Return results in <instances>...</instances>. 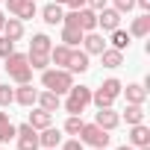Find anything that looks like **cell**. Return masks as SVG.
<instances>
[{
	"instance_id": "obj_1",
	"label": "cell",
	"mask_w": 150,
	"mask_h": 150,
	"mask_svg": "<svg viewBox=\"0 0 150 150\" xmlns=\"http://www.w3.org/2000/svg\"><path fill=\"white\" fill-rule=\"evenodd\" d=\"M6 71H9V77H12L18 86L33 80V68H30V59H27L24 53H9V56H6Z\"/></svg>"
},
{
	"instance_id": "obj_2",
	"label": "cell",
	"mask_w": 150,
	"mask_h": 150,
	"mask_svg": "<svg viewBox=\"0 0 150 150\" xmlns=\"http://www.w3.org/2000/svg\"><path fill=\"white\" fill-rule=\"evenodd\" d=\"M41 83H44V88H47V91H56V94H65V91L74 86V80H71V71H65V68L44 71V74H41Z\"/></svg>"
},
{
	"instance_id": "obj_3",
	"label": "cell",
	"mask_w": 150,
	"mask_h": 150,
	"mask_svg": "<svg viewBox=\"0 0 150 150\" xmlns=\"http://www.w3.org/2000/svg\"><path fill=\"white\" fill-rule=\"evenodd\" d=\"M88 103H91V88H86V86H71V88H68L65 109H68L71 115H80Z\"/></svg>"
},
{
	"instance_id": "obj_4",
	"label": "cell",
	"mask_w": 150,
	"mask_h": 150,
	"mask_svg": "<svg viewBox=\"0 0 150 150\" xmlns=\"http://www.w3.org/2000/svg\"><path fill=\"white\" fill-rule=\"evenodd\" d=\"M80 138H83L86 144H91V147H106V144H109V129H103V127H97V124H83Z\"/></svg>"
},
{
	"instance_id": "obj_5",
	"label": "cell",
	"mask_w": 150,
	"mask_h": 150,
	"mask_svg": "<svg viewBox=\"0 0 150 150\" xmlns=\"http://www.w3.org/2000/svg\"><path fill=\"white\" fill-rule=\"evenodd\" d=\"M15 135H18V150H38V132H35V127L21 124V127H15Z\"/></svg>"
},
{
	"instance_id": "obj_6",
	"label": "cell",
	"mask_w": 150,
	"mask_h": 150,
	"mask_svg": "<svg viewBox=\"0 0 150 150\" xmlns=\"http://www.w3.org/2000/svg\"><path fill=\"white\" fill-rule=\"evenodd\" d=\"M6 6L18 21H27L35 15V0H6Z\"/></svg>"
},
{
	"instance_id": "obj_7",
	"label": "cell",
	"mask_w": 150,
	"mask_h": 150,
	"mask_svg": "<svg viewBox=\"0 0 150 150\" xmlns=\"http://www.w3.org/2000/svg\"><path fill=\"white\" fill-rule=\"evenodd\" d=\"M65 71H71V74H83V71H88V53H86V50H71V59H68Z\"/></svg>"
},
{
	"instance_id": "obj_8",
	"label": "cell",
	"mask_w": 150,
	"mask_h": 150,
	"mask_svg": "<svg viewBox=\"0 0 150 150\" xmlns=\"http://www.w3.org/2000/svg\"><path fill=\"white\" fill-rule=\"evenodd\" d=\"M77 24H80V30L83 33H91L94 27H97V12L94 9H77Z\"/></svg>"
},
{
	"instance_id": "obj_9",
	"label": "cell",
	"mask_w": 150,
	"mask_h": 150,
	"mask_svg": "<svg viewBox=\"0 0 150 150\" xmlns=\"http://www.w3.org/2000/svg\"><path fill=\"white\" fill-rule=\"evenodd\" d=\"M97 24L103 27V30H118V24H121V12L118 9H100V15H97Z\"/></svg>"
},
{
	"instance_id": "obj_10",
	"label": "cell",
	"mask_w": 150,
	"mask_h": 150,
	"mask_svg": "<svg viewBox=\"0 0 150 150\" xmlns=\"http://www.w3.org/2000/svg\"><path fill=\"white\" fill-rule=\"evenodd\" d=\"M83 44H86V53H97V56H100V53L106 50V41H103V35H97L94 30L83 35Z\"/></svg>"
},
{
	"instance_id": "obj_11",
	"label": "cell",
	"mask_w": 150,
	"mask_h": 150,
	"mask_svg": "<svg viewBox=\"0 0 150 150\" xmlns=\"http://www.w3.org/2000/svg\"><path fill=\"white\" fill-rule=\"evenodd\" d=\"M15 100H18L21 106H33V103L38 100V91H35L30 83H21V88H15Z\"/></svg>"
},
{
	"instance_id": "obj_12",
	"label": "cell",
	"mask_w": 150,
	"mask_h": 150,
	"mask_svg": "<svg viewBox=\"0 0 150 150\" xmlns=\"http://www.w3.org/2000/svg\"><path fill=\"white\" fill-rule=\"evenodd\" d=\"M94 124H97V127H103V129H115V127L121 124V118H118V112H112V109L106 106V109H100V112H97Z\"/></svg>"
},
{
	"instance_id": "obj_13",
	"label": "cell",
	"mask_w": 150,
	"mask_h": 150,
	"mask_svg": "<svg viewBox=\"0 0 150 150\" xmlns=\"http://www.w3.org/2000/svg\"><path fill=\"white\" fill-rule=\"evenodd\" d=\"M3 35L9 38V41H18L21 35H24V21H18V18H9V21H3Z\"/></svg>"
},
{
	"instance_id": "obj_14",
	"label": "cell",
	"mask_w": 150,
	"mask_h": 150,
	"mask_svg": "<svg viewBox=\"0 0 150 150\" xmlns=\"http://www.w3.org/2000/svg\"><path fill=\"white\" fill-rule=\"evenodd\" d=\"M35 103H38L44 112H50V115H53V112L59 109V103H62V100H59V94H56V91H38V100H35Z\"/></svg>"
},
{
	"instance_id": "obj_15",
	"label": "cell",
	"mask_w": 150,
	"mask_h": 150,
	"mask_svg": "<svg viewBox=\"0 0 150 150\" xmlns=\"http://www.w3.org/2000/svg\"><path fill=\"white\" fill-rule=\"evenodd\" d=\"M129 141H132L135 147H144V144H150V129H147L144 124H132V132H129Z\"/></svg>"
},
{
	"instance_id": "obj_16",
	"label": "cell",
	"mask_w": 150,
	"mask_h": 150,
	"mask_svg": "<svg viewBox=\"0 0 150 150\" xmlns=\"http://www.w3.org/2000/svg\"><path fill=\"white\" fill-rule=\"evenodd\" d=\"M59 141H62V132H59V129H53V127H44V132L38 135V147H47V150H50V147H56Z\"/></svg>"
},
{
	"instance_id": "obj_17",
	"label": "cell",
	"mask_w": 150,
	"mask_h": 150,
	"mask_svg": "<svg viewBox=\"0 0 150 150\" xmlns=\"http://www.w3.org/2000/svg\"><path fill=\"white\" fill-rule=\"evenodd\" d=\"M83 35H86V33H83L80 27H62V41H65L68 47H77V44L83 41Z\"/></svg>"
},
{
	"instance_id": "obj_18",
	"label": "cell",
	"mask_w": 150,
	"mask_h": 150,
	"mask_svg": "<svg viewBox=\"0 0 150 150\" xmlns=\"http://www.w3.org/2000/svg\"><path fill=\"white\" fill-rule=\"evenodd\" d=\"M68 59H71V47H68V44H62V47H50V62H53V65L65 68Z\"/></svg>"
},
{
	"instance_id": "obj_19",
	"label": "cell",
	"mask_w": 150,
	"mask_h": 150,
	"mask_svg": "<svg viewBox=\"0 0 150 150\" xmlns=\"http://www.w3.org/2000/svg\"><path fill=\"white\" fill-rule=\"evenodd\" d=\"M41 15H44V21H47L50 27L62 24V6H59V3H50V6H44V9H41Z\"/></svg>"
},
{
	"instance_id": "obj_20",
	"label": "cell",
	"mask_w": 150,
	"mask_h": 150,
	"mask_svg": "<svg viewBox=\"0 0 150 150\" xmlns=\"http://www.w3.org/2000/svg\"><path fill=\"white\" fill-rule=\"evenodd\" d=\"M150 33V15H141V18H135L132 21V27H129V35H138V38H144Z\"/></svg>"
},
{
	"instance_id": "obj_21",
	"label": "cell",
	"mask_w": 150,
	"mask_h": 150,
	"mask_svg": "<svg viewBox=\"0 0 150 150\" xmlns=\"http://www.w3.org/2000/svg\"><path fill=\"white\" fill-rule=\"evenodd\" d=\"M50 38L44 35V33H38V35H33V41H30V53H50Z\"/></svg>"
},
{
	"instance_id": "obj_22",
	"label": "cell",
	"mask_w": 150,
	"mask_h": 150,
	"mask_svg": "<svg viewBox=\"0 0 150 150\" xmlns=\"http://www.w3.org/2000/svg\"><path fill=\"white\" fill-rule=\"evenodd\" d=\"M124 118H127V124H141V121H144V109H141V103H127Z\"/></svg>"
},
{
	"instance_id": "obj_23",
	"label": "cell",
	"mask_w": 150,
	"mask_h": 150,
	"mask_svg": "<svg viewBox=\"0 0 150 150\" xmlns=\"http://www.w3.org/2000/svg\"><path fill=\"white\" fill-rule=\"evenodd\" d=\"M27 59H30L33 71H47V65H50V53H27Z\"/></svg>"
},
{
	"instance_id": "obj_24",
	"label": "cell",
	"mask_w": 150,
	"mask_h": 150,
	"mask_svg": "<svg viewBox=\"0 0 150 150\" xmlns=\"http://www.w3.org/2000/svg\"><path fill=\"white\" fill-rule=\"evenodd\" d=\"M100 59H103V65H106V68H118V65H124V53H121V50H115V47H112V50H103V53H100Z\"/></svg>"
},
{
	"instance_id": "obj_25",
	"label": "cell",
	"mask_w": 150,
	"mask_h": 150,
	"mask_svg": "<svg viewBox=\"0 0 150 150\" xmlns=\"http://www.w3.org/2000/svg\"><path fill=\"white\" fill-rule=\"evenodd\" d=\"M144 97H147V88L144 86H127V103H144Z\"/></svg>"
},
{
	"instance_id": "obj_26",
	"label": "cell",
	"mask_w": 150,
	"mask_h": 150,
	"mask_svg": "<svg viewBox=\"0 0 150 150\" xmlns=\"http://www.w3.org/2000/svg\"><path fill=\"white\" fill-rule=\"evenodd\" d=\"M91 100L97 103V109H106V106H112V103H115V94H109V91H106V88L100 86V88H97V91L91 94Z\"/></svg>"
},
{
	"instance_id": "obj_27",
	"label": "cell",
	"mask_w": 150,
	"mask_h": 150,
	"mask_svg": "<svg viewBox=\"0 0 150 150\" xmlns=\"http://www.w3.org/2000/svg\"><path fill=\"white\" fill-rule=\"evenodd\" d=\"M30 127H35V129H44V127H50V112H44V109H35V112L30 115Z\"/></svg>"
},
{
	"instance_id": "obj_28",
	"label": "cell",
	"mask_w": 150,
	"mask_h": 150,
	"mask_svg": "<svg viewBox=\"0 0 150 150\" xmlns=\"http://www.w3.org/2000/svg\"><path fill=\"white\" fill-rule=\"evenodd\" d=\"M12 135H15V127L9 124V115L0 112V141H9Z\"/></svg>"
},
{
	"instance_id": "obj_29",
	"label": "cell",
	"mask_w": 150,
	"mask_h": 150,
	"mask_svg": "<svg viewBox=\"0 0 150 150\" xmlns=\"http://www.w3.org/2000/svg\"><path fill=\"white\" fill-rule=\"evenodd\" d=\"M112 44H115V50L129 47V33H124V30H112Z\"/></svg>"
},
{
	"instance_id": "obj_30",
	"label": "cell",
	"mask_w": 150,
	"mask_h": 150,
	"mask_svg": "<svg viewBox=\"0 0 150 150\" xmlns=\"http://www.w3.org/2000/svg\"><path fill=\"white\" fill-rule=\"evenodd\" d=\"M80 129H83V118H80V115H71V118L65 121V132H68V135H80Z\"/></svg>"
},
{
	"instance_id": "obj_31",
	"label": "cell",
	"mask_w": 150,
	"mask_h": 150,
	"mask_svg": "<svg viewBox=\"0 0 150 150\" xmlns=\"http://www.w3.org/2000/svg\"><path fill=\"white\" fill-rule=\"evenodd\" d=\"M15 100V88H9V86H0V106H9Z\"/></svg>"
},
{
	"instance_id": "obj_32",
	"label": "cell",
	"mask_w": 150,
	"mask_h": 150,
	"mask_svg": "<svg viewBox=\"0 0 150 150\" xmlns=\"http://www.w3.org/2000/svg\"><path fill=\"white\" fill-rule=\"evenodd\" d=\"M9 53H15V41H9V38L3 35V38H0V56H3V59H6Z\"/></svg>"
},
{
	"instance_id": "obj_33",
	"label": "cell",
	"mask_w": 150,
	"mask_h": 150,
	"mask_svg": "<svg viewBox=\"0 0 150 150\" xmlns=\"http://www.w3.org/2000/svg\"><path fill=\"white\" fill-rule=\"evenodd\" d=\"M103 88H106L109 94H115V97L121 94V83H118V80H106V83H103Z\"/></svg>"
},
{
	"instance_id": "obj_34",
	"label": "cell",
	"mask_w": 150,
	"mask_h": 150,
	"mask_svg": "<svg viewBox=\"0 0 150 150\" xmlns=\"http://www.w3.org/2000/svg\"><path fill=\"white\" fill-rule=\"evenodd\" d=\"M132 6H135V0H115V9L118 12H129Z\"/></svg>"
},
{
	"instance_id": "obj_35",
	"label": "cell",
	"mask_w": 150,
	"mask_h": 150,
	"mask_svg": "<svg viewBox=\"0 0 150 150\" xmlns=\"http://www.w3.org/2000/svg\"><path fill=\"white\" fill-rule=\"evenodd\" d=\"M62 150H83V141H80V138H71V141H65Z\"/></svg>"
},
{
	"instance_id": "obj_36",
	"label": "cell",
	"mask_w": 150,
	"mask_h": 150,
	"mask_svg": "<svg viewBox=\"0 0 150 150\" xmlns=\"http://www.w3.org/2000/svg\"><path fill=\"white\" fill-rule=\"evenodd\" d=\"M86 3H88L91 9H97V12H100V9H106V0H86Z\"/></svg>"
},
{
	"instance_id": "obj_37",
	"label": "cell",
	"mask_w": 150,
	"mask_h": 150,
	"mask_svg": "<svg viewBox=\"0 0 150 150\" xmlns=\"http://www.w3.org/2000/svg\"><path fill=\"white\" fill-rule=\"evenodd\" d=\"M65 3H68L71 9H83V6H86V0H65Z\"/></svg>"
},
{
	"instance_id": "obj_38",
	"label": "cell",
	"mask_w": 150,
	"mask_h": 150,
	"mask_svg": "<svg viewBox=\"0 0 150 150\" xmlns=\"http://www.w3.org/2000/svg\"><path fill=\"white\" fill-rule=\"evenodd\" d=\"M135 3H138V6L144 9V12H150V0H135Z\"/></svg>"
},
{
	"instance_id": "obj_39",
	"label": "cell",
	"mask_w": 150,
	"mask_h": 150,
	"mask_svg": "<svg viewBox=\"0 0 150 150\" xmlns=\"http://www.w3.org/2000/svg\"><path fill=\"white\" fill-rule=\"evenodd\" d=\"M118 150H135V147H129V144H124V147H118Z\"/></svg>"
},
{
	"instance_id": "obj_40",
	"label": "cell",
	"mask_w": 150,
	"mask_h": 150,
	"mask_svg": "<svg viewBox=\"0 0 150 150\" xmlns=\"http://www.w3.org/2000/svg\"><path fill=\"white\" fill-rule=\"evenodd\" d=\"M3 21H6V15H3V12H0V27H3Z\"/></svg>"
},
{
	"instance_id": "obj_41",
	"label": "cell",
	"mask_w": 150,
	"mask_h": 150,
	"mask_svg": "<svg viewBox=\"0 0 150 150\" xmlns=\"http://www.w3.org/2000/svg\"><path fill=\"white\" fill-rule=\"evenodd\" d=\"M141 150H150V144H144V147H141Z\"/></svg>"
},
{
	"instance_id": "obj_42",
	"label": "cell",
	"mask_w": 150,
	"mask_h": 150,
	"mask_svg": "<svg viewBox=\"0 0 150 150\" xmlns=\"http://www.w3.org/2000/svg\"><path fill=\"white\" fill-rule=\"evenodd\" d=\"M94 150H106V147H94Z\"/></svg>"
},
{
	"instance_id": "obj_43",
	"label": "cell",
	"mask_w": 150,
	"mask_h": 150,
	"mask_svg": "<svg viewBox=\"0 0 150 150\" xmlns=\"http://www.w3.org/2000/svg\"><path fill=\"white\" fill-rule=\"evenodd\" d=\"M56 3H65V0H56Z\"/></svg>"
},
{
	"instance_id": "obj_44",
	"label": "cell",
	"mask_w": 150,
	"mask_h": 150,
	"mask_svg": "<svg viewBox=\"0 0 150 150\" xmlns=\"http://www.w3.org/2000/svg\"><path fill=\"white\" fill-rule=\"evenodd\" d=\"M50 150H53V147H50Z\"/></svg>"
}]
</instances>
